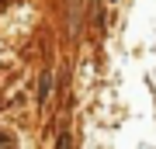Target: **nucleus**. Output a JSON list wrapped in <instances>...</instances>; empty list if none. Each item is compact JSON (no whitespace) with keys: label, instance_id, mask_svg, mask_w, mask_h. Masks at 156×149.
<instances>
[{"label":"nucleus","instance_id":"f257e3e1","mask_svg":"<svg viewBox=\"0 0 156 149\" xmlns=\"http://www.w3.org/2000/svg\"><path fill=\"white\" fill-rule=\"evenodd\" d=\"M49 90H52V80L45 76V80H42V90H38V97H49Z\"/></svg>","mask_w":156,"mask_h":149}]
</instances>
